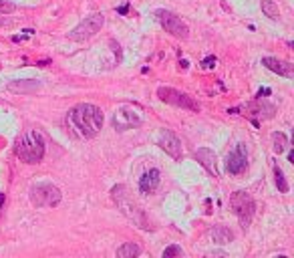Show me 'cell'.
<instances>
[{"instance_id": "6da1fadb", "label": "cell", "mask_w": 294, "mask_h": 258, "mask_svg": "<svg viewBox=\"0 0 294 258\" xmlns=\"http://www.w3.org/2000/svg\"><path fill=\"white\" fill-rule=\"evenodd\" d=\"M67 121L71 123V127L77 131L79 137L91 139L103 127V111L97 105H91V103H79L69 111Z\"/></svg>"}, {"instance_id": "7a4b0ae2", "label": "cell", "mask_w": 294, "mask_h": 258, "mask_svg": "<svg viewBox=\"0 0 294 258\" xmlns=\"http://www.w3.org/2000/svg\"><path fill=\"white\" fill-rule=\"evenodd\" d=\"M44 151H46L44 139L36 129H30L24 135H20L14 145V153L24 164H40L44 158Z\"/></svg>"}, {"instance_id": "3957f363", "label": "cell", "mask_w": 294, "mask_h": 258, "mask_svg": "<svg viewBox=\"0 0 294 258\" xmlns=\"http://www.w3.org/2000/svg\"><path fill=\"white\" fill-rule=\"evenodd\" d=\"M111 198H113V202L117 204V208L123 212V216H127V218H129L131 222H135L139 228L149 230V224H147L143 212H141V210L137 208V206L131 202V198H129L125 186H115V188L111 190Z\"/></svg>"}, {"instance_id": "277c9868", "label": "cell", "mask_w": 294, "mask_h": 258, "mask_svg": "<svg viewBox=\"0 0 294 258\" xmlns=\"http://www.w3.org/2000/svg\"><path fill=\"white\" fill-rule=\"evenodd\" d=\"M63 200L61 190L51 182H38L30 188V204L36 208H53Z\"/></svg>"}, {"instance_id": "5b68a950", "label": "cell", "mask_w": 294, "mask_h": 258, "mask_svg": "<svg viewBox=\"0 0 294 258\" xmlns=\"http://www.w3.org/2000/svg\"><path fill=\"white\" fill-rule=\"evenodd\" d=\"M230 206H232V210H234V214L238 216V220H240V226L246 230L250 224H252V220H254V212H256V202L252 200V196L250 194H246V192H234L232 196H230Z\"/></svg>"}, {"instance_id": "8992f818", "label": "cell", "mask_w": 294, "mask_h": 258, "mask_svg": "<svg viewBox=\"0 0 294 258\" xmlns=\"http://www.w3.org/2000/svg\"><path fill=\"white\" fill-rule=\"evenodd\" d=\"M105 24V16L101 12H95V14H89L85 16V20H81L71 32H69V38L75 40V42H85L89 38H93L97 32H99Z\"/></svg>"}, {"instance_id": "52a82bcc", "label": "cell", "mask_w": 294, "mask_h": 258, "mask_svg": "<svg viewBox=\"0 0 294 258\" xmlns=\"http://www.w3.org/2000/svg\"><path fill=\"white\" fill-rule=\"evenodd\" d=\"M157 97L167 103V105H173V107H179V109H187V111H200V103L195 101L193 97H189L187 93L183 91H177L173 87H159L157 89Z\"/></svg>"}, {"instance_id": "ba28073f", "label": "cell", "mask_w": 294, "mask_h": 258, "mask_svg": "<svg viewBox=\"0 0 294 258\" xmlns=\"http://www.w3.org/2000/svg\"><path fill=\"white\" fill-rule=\"evenodd\" d=\"M155 18H157V22L165 28V32H169L171 36L181 38V40H185V38L189 36V28H187V24H185L175 12L165 10V8H157V10H155Z\"/></svg>"}, {"instance_id": "9c48e42d", "label": "cell", "mask_w": 294, "mask_h": 258, "mask_svg": "<svg viewBox=\"0 0 294 258\" xmlns=\"http://www.w3.org/2000/svg\"><path fill=\"white\" fill-rule=\"evenodd\" d=\"M111 123H113V129L115 131H127V129L139 127L143 123V117H141L139 109H135L131 105H121V107L115 109Z\"/></svg>"}, {"instance_id": "30bf717a", "label": "cell", "mask_w": 294, "mask_h": 258, "mask_svg": "<svg viewBox=\"0 0 294 258\" xmlns=\"http://www.w3.org/2000/svg\"><path fill=\"white\" fill-rule=\"evenodd\" d=\"M246 168H248V149H246V145H244V143H238L236 149L230 151L226 156V170L232 176H238Z\"/></svg>"}, {"instance_id": "8fae6325", "label": "cell", "mask_w": 294, "mask_h": 258, "mask_svg": "<svg viewBox=\"0 0 294 258\" xmlns=\"http://www.w3.org/2000/svg\"><path fill=\"white\" fill-rule=\"evenodd\" d=\"M157 145L167 153V156H171L173 160H179L181 158V141H179V137L173 131L163 129L157 135Z\"/></svg>"}, {"instance_id": "7c38bea8", "label": "cell", "mask_w": 294, "mask_h": 258, "mask_svg": "<svg viewBox=\"0 0 294 258\" xmlns=\"http://www.w3.org/2000/svg\"><path fill=\"white\" fill-rule=\"evenodd\" d=\"M262 65L268 71H272V73H276L280 77H286V79H292L294 77V65L288 63V61H280L276 57H264L262 59Z\"/></svg>"}, {"instance_id": "4fadbf2b", "label": "cell", "mask_w": 294, "mask_h": 258, "mask_svg": "<svg viewBox=\"0 0 294 258\" xmlns=\"http://www.w3.org/2000/svg\"><path fill=\"white\" fill-rule=\"evenodd\" d=\"M193 158L198 160L212 176H216V178H220V170H218V162H216V153L212 151V149H208V147H200V149H195L193 151Z\"/></svg>"}, {"instance_id": "5bb4252c", "label": "cell", "mask_w": 294, "mask_h": 258, "mask_svg": "<svg viewBox=\"0 0 294 258\" xmlns=\"http://www.w3.org/2000/svg\"><path fill=\"white\" fill-rule=\"evenodd\" d=\"M159 182H161V172H159L157 168L147 170V172L139 178V192H141V194H153V192L159 188Z\"/></svg>"}, {"instance_id": "9a60e30c", "label": "cell", "mask_w": 294, "mask_h": 258, "mask_svg": "<svg viewBox=\"0 0 294 258\" xmlns=\"http://www.w3.org/2000/svg\"><path fill=\"white\" fill-rule=\"evenodd\" d=\"M36 89H40V81H34V79H24V81L8 83V91L10 93H32Z\"/></svg>"}, {"instance_id": "2e32d148", "label": "cell", "mask_w": 294, "mask_h": 258, "mask_svg": "<svg viewBox=\"0 0 294 258\" xmlns=\"http://www.w3.org/2000/svg\"><path fill=\"white\" fill-rule=\"evenodd\" d=\"M210 236H212L214 242H218V244H230V242L234 240V232H232L228 226H222V224L214 226V228L210 230Z\"/></svg>"}, {"instance_id": "e0dca14e", "label": "cell", "mask_w": 294, "mask_h": 258, "mask_svg": "<svg viewBox=\"0 0 294 258\" xmlns=\"http://www.w3.org/2000/svg\"><path fill=\"white\" fill-rule=\"evenodd\" d=\"M141 254V248L135 244V242H125L117 248V256L119 258H135Z\"/></svg>"}, {"instance_id": "ac0fdd59", "label": "cell", "mask_w": 294, "mask_h": 258, "mask_svg": "<svg viewBox=\"0 0 294 258\" xmlns=\"http://www.w3.org/2000/svg\"><path fill=\"white\" fill-rule=\"evenodd\" d=\"M272 149L276 153H284L288 149V137L282 131H274L272 133Z\"/></svg>"}, {"instance_id": "d6986e66", "label": "cell", "mask_w": 294, "mask_h": 258, "mask_svg": "<svg viewBox=\"0 0 294 258\" xmlns=\"http://www.w3.org/2000/svg\"><path fill=\"white\" fill-rule=\"evenodd\" d=\"M274 182H276V186H278V190L282 192V194H288V182H286V178H284V172H282V168L278 166V164H274Z\"/></svg>"}, {"instance_id": "ffe728a7", "label": "cell", "mask_w": 294, "mask_h": 258, "mask_svg": "<svg viewBox=\"0 0 294 258\" xmlns=\"http://www.w3.org/2000/svg\"><path fill=\"white\" fill-rule=\"evenodd\" d=\"M248 109H252L256 115H264L266 119H270L274 115V105H268V103H256V105H248Z\"/></svg>"}, {"instance_id": "44dd1931", "label": "cell", "mask_w": 294, "mask_h": 258, "mask_svg": "<svg viewBox=\"0 0 294 258\" xmlns=\"http://www.w3.org/2000/svg\"><path fill=\"white\" fill-rule=\"evenodd\" d=\"M262 12L272 20H276L280 16V10H278V6L272 2V0H262Z\"/></svg>"}, {"instance_id": "7402d4cb", "label": "cell", "mask_w": 294, "mask_h": 258, "mask_svg": "<svg viewBox=\"0 0 294 258\" xmlns=\"http://www.w3.org/2000/svg\"><path fill=\"white\" fill-rule=\"evenodd\" d=\"M163 258H173V256H183V250H181V246H177V244H171V246H167L165 250H163V254H161Z\"/></svg>"}, {"instance_id": "603a6c76", "label": "cell", "mask_w": 294, "mask_h": 258, "mask_svg": "<svg viewBox=\"0 0 294 258\" xmlns=\"http://www.w3.org/2000/svg\"><path fill=\"white\" fill-rule=\"evenodd\" d=\"M14 10H16V6L12 2H8V0H0V14H10Z\"/></svg>"}, {"instance_id": "cb8c5ba5", "label": "cell", "mask_w": 294, "mask_h": 258, "mask_svg": "<svg viewBox=\"0 0 294 258\" xmlns=\"http://www.w3.org/2000/svg\"><path fill=\"white\" fill-rule=\"evenodd\" d=\"M216 63H218V59H216L214 55H210V57H206V59L202 61V69H214Z\"/></svg>"}, {"instance_id": "d4e9b609", "label": "cell", "mask_w": 294, "mask_h": 258, "mask_svg": "<svg viewBox=\"0 0 294 258\" xmlns=\"http://www.w3.org/2000/svg\"><path fill=\"white\" fill-rule=\"evenodd\" d=\"M270 93H272V91H270L268 87H264V89H260V91H258V99H260L262 95H270Z\"/></svg>"}, {"instance_id": "484cf974", "label": "cell", "mask_w": 294, "mask_h": 258, "mask_svg": "<svg viewBox=\"0 0 294 258\" xmlns=\"http://www.w3.org/2000/svg\"><path fill=\"white\" fill-rule=\"evenodd\" d=\"M127 10H129V4H125V6L117 8V12H119V14H127Z\"/></svg>"}, {"instance_id": "4316f807", "label": "cell", "mask_w": 294, "mask_h": 258, "mask_svg": "<svg viewBox=\"0 0 294 258\" xmlns=\"http://www.w3.org/2000/svg\"><path fill=\"white\" fill-rule=\"evenodd\" d=\"M2 206H4V194L0 192V208H2Z\"/></svg>"}, {"instance_id": "83f0119b", "label": "cell", "mask_w": 294, "mask_h": 258, "mask_svg": "<svg viewBox=\"0 0 294 258\" xmlns=\"http://www.w3.org/2000/svg\"><path fill=\"white\" fill-rule=\"evenodd\" d=\"M36 65H38V67H46V65H48V61H38Z\"/></svg>"}, {"instance_id": "f1b7e54d", "label": "cell", "mask_w": 294, "mask_h": 258, "mask_svg": "<svg viewBox=\"0 0 294 258\" xmlns=\"http://www.w3.org/2000/svg\"><path fill=\"white\" fill-rule=\"evenodd\" d=\"M179 65H181V69H187V67H189L187 61H179Z\"/></svg>"}, {"instance_id": "f546056e", "label": "cell", "mask_w": 294, "mask_h": 258, "mask_svg": "<svg viewBox=\"0 0 294 258\" xmlns=\"http://www.w3.org/2000/svg\"><path fill=\"white\" fill-rule=\"evenodd\" d=\"M4 22H6V20H4V18H0V26H2V24H4Z\"/></svg>"}]
</instances>
